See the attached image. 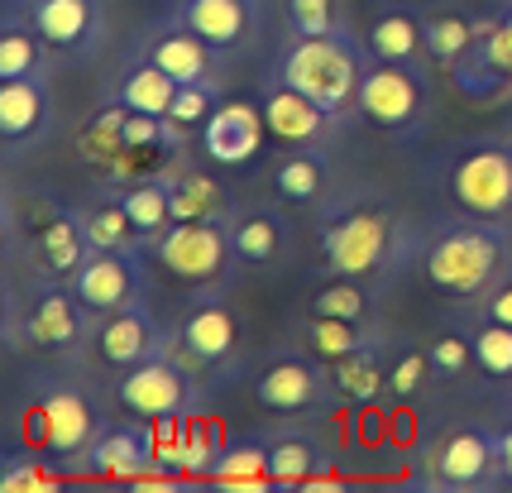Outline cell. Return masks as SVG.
Listing matches in <instances>:
<instances>
[{"label":"cell","instance_id":"6da1fadb","mask_svg":"<svg viewBox=\"0 0 512 493\" xmlns=\"http://www.w3.org/2000/svg\"><path fill=\"white\" fill-rule=\"evenodd\" d=\"M273 72H278L288 87L307 91L321 111H331V120H340V115H350L359 106V82H364L369 63H364L359 39L340 24L331 34L292 39V44L278 53Z\"/></svg>","mask_w":512,"mask_h":493},{"label":"cell","instance_id":"7a4b0ae2","mask_svg":"<svg viewBox=\"0 0 512 493\" xmlns=\"http://www.w3.org/2000/svg\"><path fill=\"white\" fill-rule=\"evenodd\" d=\"M508 230L498 221H460V225H446L422 254V269H426V283L446 297H489V288L498 278H508Z\"/></svg>","mask_w":512,"mask_h":493},{"label":"cell","instance_id":"3957f363","mask_svg":"<svg viewBox=\"0 0 512 493\" xmlns=\"http://www.w3.org/2000/svg\"><path fill=\"white\" fill-rule=\"evenodd\" d=\"M446 192L469 216H484V221L512 216V144L493 135L455 144L446 163Z\"/></svg>","mask_w":512,"mask_h":493},{"label":"cell","instance_id":"277c9868","mask_svg":"<svg viewBox=\"0 0 512 493\" xmlns=\"http://www.w3.org/2000/svg\"><path fill=\"white\" fill-rule=\"evenodd\" d=\"M393 230L398 216L388 202H355L345 211H335L326 230H321V259L331 273L345 278H364L383 264V254L393 249Z\"/></svg>","mask_w":512,"mask_h":493},{"label":"cell","instance_id":"5b68a950","mask_svg":"<svg viewBox=\"0 0 512 493\" xmlns=\"http://www.w3.org/2000/svg\"><path fill=\"white\" fill-rule=\"evenodd\" d=\"M82 465L101 479H120V484H144V489H173L182 484L178 474H168L158 465V446L149 422H115L101 426V436L91 441V450L82 455Z\"/></svg>","mask_w":512,"mask_h":493},{"label":"cell","instance_id":"8992f818","mask_svg":"<svg viewBox=\"0 0 512 493\" xmlns=\"http://www.w3.org/2000/svg\"><path fill=\"white\" fill-rule=\"evenodd\" d=\"M154 259L173 278H187V283H216L235 249H230V225L221 221H173L163 235L154 240Z\"/></svg>","mask_w":512,"mask_h":493},{"label":"cell","instance_id":"52a82bcc","mask_svg":"<svg viewBox=\"0 0 512 493\" xmlns=\"http://www.w3.org/2000/svg\"><path fill=\"white\" fill-rule=\"evenodd\" d=\"M335 388V379L316 364V359L297 355V350H283V355L264 359L249 379V393L264 412H278V417H297V412H312V407L326 403V393Z\"/></svg>","mask_w":512,"mask_h":493},{"label":"cell","instance_id":"ba28073f","mask_svg":"<svg viewBox=\"0 0 512 493\" xmlns=\"http://www.w3.org/2000/svg\"><path fill=\"white\" fill-rule=\"evenodd\" d=\"M426 101H431L426 77L412 63H379L374 58V68L364 72V82H359L355 111L369 125H379V130H412L426 115Z\"/></svg>","mask_w":512,"mask_h":493},{"label":"cell","instance_id":"9c48e42d","mask_svg":"<svg viewBox=\"0 0 512 493\" xmlns=\"http://www.w3.org/2000/svg\"><path fill=\"white\" fill-rule=\"evenodd\" d=\"M115 398H120L125 412L144 417V422H158V417L197 412V383H192V374L182 369L178 359L158 355V359H144V364L125 369Z\"/></svg>","mask_w":512,"mask_h":493},{"label":"cell","instance_id":"30bf717a","mask_svg":"<svg viewBox=\"0 0 512 493\" xmlns=\"http://www.w3.org/2000/svg\"><path fill=\"white\" fill-rule=\"evenodd\" d=\"M34 412H39L34 436H39L48 460L53 465H82L91 441L101 436V417H96L87 393H77V388H48Z\"/></svg>","mask_w":512,"mask_h":493},{"label":"cell","instance_id":"8fae6325","mask_svg":"<svg viewBox=\"0 0 512 493\" xmlns=\"http://www.w3.org/2000/svg\"><path fill=\"white\" fill-rule=\"evenodd\" d=\"M426 465H431V484H441V489H489L503 479L498 441L479 426H450L431 446Z\"/></svg>","mask_w":512,"mask_h":493},{"label":"cell","instance_id":"7c38bea8","mask_svg":"<svg viewBox=\"0 0 512 493\" xmlns=\"http://www.w3.org/2000/svg\"><path fill=\"white\" fill-rule=\"evenodd\" d=\"M455 87L465 96H508L512 91V5L489 24H479V39L465 58L455 63Z\"/></svg>","mask_w":512,"mask_h":493},{"label":"cell","instance_id":"4fadbf2b","mask_svg":"<svg viewBox=\"0 0 512 493\" xmlns=\"http://www.w3.org/2000/svg\"><path fill=\"white\" fill-rule=\"evenodd\" d=\"M29 24L44 34L48 48L67 58H91L106 39L101 0H29Z\"/></svg>","mask_w":512,"mask_h":493},{"label":"cell","instance_id":"5bb4252c","mask_svg":"<svg viewBox=\"0 0 512 493\" xmlns=\"http://www.w3.org/2000/svg\"><path fill=\"white\" fill-rule=\"evenodd\" d=\"M264 135H268V120H264V106H249V101H225L211 111V120L201 125V149L211 163L221 168H245L259 158L264 149Z\"/></svg>","mask_w":512,"mask_h":493},{"label":"cell","instance_id":"9a60e30c","mask_svg":"<svg viewBox=\"0 0 512 493\" xmlns=\"http://www.w3.org/2000/svg\"><path fill=\"white\" fill-rule=\"evenodd\" d=\"M96 355L106 359L111 369H134L144 359L168 355V340H163V326L154 321V312L144 302H130L120 312L101 316V326H96Z\"/></svg>","mask_w":512,"mask_h":493},{"label":"cell","instance_id":"2e32d148","mask_svg":"<svg viewBox=\"0 0 512 493\" xmlns=\"http://www.w3.org/2000/svg\"><path fill=\"white\" fill-rule=\"evenodd\" d=\"M139 288H144V278L134 269V254H125V249H91L87 264L72 273V292L96 316L120 312V307L139 302Z\"/></svg>","mask_w":512,"mask_h":493},{"label":"cell","instance_id":"e0dca14e","mask_svg":"<svg viewBox=\"0 0 512 493\" xmlns=\"http://www.w3.org/2000/svg\"><path fill=\"white\" fill-rule=\"evenodd\" d=\"M53 120V91L48 72H24V77H0V135L20 154L24 144L48 135Z\"/></svg>","mask_w":512,"mask_h":493},{"label":"cell","instance_id":"ac0fdd59","mask_svg":"<svg viewBox=\"0 0 512 493\" xmlns=\"http://www.w3.org/2000/svg\"><path fill=\"white\" fill-rule=\"evenodd\" d=\"M24 336L39 350H72V345H82V336H87V302L72 288H58L48 278L44 288L29 297Z\"/></svg>","mask_w":512,"mask_h":493},{"label":"cell","instance_id":"d6986e66","mask_svg":"<svg viewBox=\"0 0 512 493\" xmlns=\"http://www.w3.org/2000/svg\"><path fill=\"white\" fill-rule=\"evenodd\" d=\"M259 106H264L268 120V139H278L283 149H297V144H316L331 125V111H321L307 91L288 87L278 72H268L264 91H259Z\"/></svg>","mask_w":512,"mask_h":493},{"label":"cell","instance_id":"ffe728a7","mask_svg":"<svg viewBox=\"0 0 512 493\" xmlns=\"http://www.w3.org/2000/svg\"><path fill=\"white\" fill-rule=\"evenodd\" d=\"M178 20L201 34L216 53H235L259 24V0H182Z\"/></svg>","mask_w":512,"mask_h":493},{"label":"cell","instance_id":"44dd1931","mask_svg":"<svg viewBox=\"0 0 512 493\" xmlns=\"http://www.w3.org/2000/svg\"><path fill=\"white\" fill-rule=\"evenodd\" d=\"M235 340H240V316L230 312V302H221V297H201L178 326V345L192 364H221V359H230Z\"/></svg>","mask_w":512,"mask_h":493},{"label":"cell","instance_id":"7402d4cb","mask_svg":"<svg viewBox=\"0 0 512 493\" xmlns=\"http://www.w3.org/2000/svg\"><path fill=\"white\" fill-rule=\"evenodd\" d=\"M139 58L158 63V68L168 72V77H178V82H211L216 48L206 44L201 34H192L182 20H168V24H158V29H149Z\"/></svg>","mask_w":512,"mask_h":493},{"label":"cell","instance_id":"603a6c76","mask_svg":"<svg viewBox=\"0 0 512 493\" xmlns=\"http://www.w3.org/2000/svg\"><path fill=\"white\" fill-rule=\"evenodd\" d=\"M29 254H34V269L44 273V278H67L72 283V273L87 264L91 254V240H87V225H82V216H72V211H53L44 225H39V235H34V245H29Z\"/></svg>","mask_w":512,"mask_h":493},{"label":"cell","instance_id":"cb8c5ba5","mask_svg":"<svg viewBox=\"0 0 512 493\" xmlns=\"http://www.w3.org/2000/svg\"><path fill=\"white\" fill-rule=\"evenodd\" d=\"M268 470H273V484H307V489L335 479L331 455L307 431H278V436H268Z\"/></svg>","mask_w":512,"mask_h":493},{"label":"cell","instance_id":"d4e9b609","mask_svg":"<svg viewBox=\"0 0 512 493\" xmlns=\"http://www.w3.org/2000/svg\"><path fill=\"white\" fill-rule=\"evenodd\" d=\"M115 197H120V206H125V216H130V225H134V235H139L144 245H154L158 235L173 225V173L134 178V182H125Z\"/></svg>","mask_w":512,"mask_h":493},{"label":"cell","instance_id":"484cf974","mask_svg":"<svg viewBox=\"0 0 512 493\" xmlns=\"http://www.w3.org/2000/svg\"><path fill=\"white\" fill-rule=\"evenodd\" d=\"M369 53L379 63H422L426 53V20H417L402 5H383L374 24H369Z\"/></svg>","mask_w":512,"mask_h":493},{"label":"cell","instance_id":"4316f807","mask_svg":"<svg viewBox=\"0 0 512 493\" xmlns=\"http://www.w3.org/2000/svg\"><path fill=\"white\" fill-rule=\"evenodd\" d=\"M230 249H235V264H273V254L283 249V216L268 211V206H245V211H230Z\"/></svg>","mask_w":512,"mask_h":493},{"label":"cell","instance_id":"83f0119b","mask_svg":"<svg viewBox=\"0 0 512 493\" xmlns=\"http://www.w3.org/2000/svg\"><path fill=\"white\" fill-rule=\"evenodd\" d=\"M206 484H221V489H268L273 470H268V441L259 436H240V441H225L216 465L206 474Z\"/></svg>","mask_w":512,"mask_h":493},{"label":"cell","instance_id":"f1b7e54d","mask_svg":"<svg viewBox=\"0 0 512 493\" xmlns=\"http://www.w3.org/2000/svg\"><path fill=\"white\" fill-rule=\"evenodd\" d=\"M273 192L297 206L321 202L326 197V158L316 154L312 144H297L288 154H278V163H273Z\"/></svg>","mask_w":512,"mask_h":493},{"label":"cell","instance_id":"f546056e","mask_svg":"<svg viewBox=\"0 0 512 493\" xmlns=\"http://www.w3.org/2000/svg\"><path fill=\"white\" fill-rule=\"evenodd\" d=\"M178 77H168V72L149 63V58H139L120 82H115V101L125 106V111H144V115H168L173 106V96H178Z\"/></svg>","mask_w":512,"mask_h":493},{"label":"cell","instance_id":"4dcf8cb0","mask_svg":"<svg viewBox=\"0 0 512 493\" xmlns=\"http://www.w3.org/2000/svg\"><path fill=\"white\" fill-rule=\"evenodd\" d=\"M331 379H335V393L345 403H374L383 388H388V374H383V355L374 340H364L359 350L340 355L331 364Z\"/></svg>","mask_w":512,"mask_h":493},{"label":"cell","instance_id":"1f68e13d","mask_svg":"<svg viewBox=\"0 0 512 493\" xmlns=\"http://www.w3.org/2000/svg\"><path fill=\"white\" fill-rule=\"evenodd\" d=\"M221 216H230L221 182L201 173H173V221H221Z\"/></svg>","mask_w":512,"mask_h":493},{"label":"cell","instance_id":"d6a6232c","mask_svg":"<svg viewBox=\"0 0 512 493\" xmlns=\"http://www.w3.org/2000/svg\"><path fill=\"white\" fill-rule=\"evenodd\" d=\"M297 340H302L316 359H326V364H335L340 355H350V350L364 345L359 321H340V316H321V312H312V321L297 326Z\"/></svg>","mask_w":512,"mask_h":493},{"label":"cell","instance_id":"836d02e7","mask_svg":"<svg viewBox=\"0 0 512 493\" xmlns=\"http://www.w3.org/2000/svg\"><path fill=\"white\" fill-rule=\"evenodd\" d=\"M225 441H216V431L201 422L197 412H182V426H178V470L182 479H206L211 465H216V455H221Z\"/></svg>","mask_w":512,"mask_h":493},{"label":"cell","instance_id":"e575fe53","mask_svg":"<svg viewBox=\"0 0 512 493\" xmlns=\"http://www.w3.org/2000/svg\"><path fill=\"white\" fill-rule=\"evenodd\" d=\"M44 34L34 24L5 20L0 29V77H24V72H44Z\"/></svg>","mask_w":512,"mask_h":493},{"label":"cell","instance_id":"d590c367","mask_svg":"<svg viewBox=\"0 0 512 493\" xmlns=\"http://www.w3.org/2000/svg\"><path fill=\"white\" fill-rule=\"evenodd\" d=\"M82 225H87L91 249H125V254H134V245H144V240L134 235V225H130V216H125L120 197L87 206V211H82Z\"/></svg>","mask_w":512,"mask_h":493},{"label":"cell","instance_id":"8d00e7d4","mask_svg":"<svg viewBox=\"0 0 512 493\" xmlns=\"http://www.w3.org/2000/svg\"><path fill=\"white\" fill-rule=\"evenodd\" d=\"M479 39V24L465 20V15H426V53L436 63H460L469 48Z\"/></svg>","mask_w":512,"mask_h":493},{"label":"cell","instance_id":"74e56055","mask_svg":"<svg viewBox=\"0 0 512 493\" xmlns=\"http://www.w3.org/2000/svg\"><path fill=\"white\" fill-rule=\"evenodd\" d=\"M469 345H474V364H479L489 379H498V383L512 379V326L484 316V321L469 331Z\"/></svg>","mask_w":512,"mask_h":493},{"label":"cell","instance_id":"f35d334b","mask_svg":"<svg viewBox=\"0 0 512 493\" xmlns=\"http://www.w3.org/2000/svg\"><path fill=\"white\" fill-rule=\"evenodd\" d=\"M307 302H312V312L340 316V321H364V312H369V292L345 273H331V283H321Z\"/></svg>","mask_w":512,"mask_h":493},{"label":"cell","instance_id":"ab89813d","mask_svg":"<svg viewBox=\"0 0 512 493\" xmlns=\"http://www.w3.org/2000/svg\"><path fill=\"white\" fill-rule=\"evenodd\" d=\"M58 474H53V460L48 455H5V470H0V489L5 493H39L53 489Z\"/></svg>","mask_w":512,"mask_h":493},{"label":"cell","instance_id":"60d3db41","mask_svg":"<svg viewBox=\"0 0 512 493\" xmlns=\"http://www.w3.org/2000/svg\"><path fill=\"white\" fill-rule=\"evenodd\" d=\"M283 20H288L292 39L331 34L340 29V0H283Z\"/></svg>","mask_w":512,"mask_h":493},{"label":"cell","instance_id":"b9f144b4","mask_svg":"<svg viewBox=\"0 0 512 493\" xmlns=\"http://www.w3.org/2000/svg\"><path fill=\"white\" fill-rule=\"evenodd\" d=\"M221 101H216V87L211 82H182L178 96H173V106H168V120L178 125V130H197L211 120Z\"/></svg>","mask_w":512,"mask_h":493},{"label":"cell","instance_id":"7bdbcfd3","mask_svg":"<svg viewBox=\"0 0 512 493\" xmlns=\"http://www.w3.org/2000/svg\"><path fill=\"white\" fill-rule=\"evenodd\" d=\"M426 355H431V369L441 379H460L469 364H474V345H469V336H436Z\"/></svg>","mask_w":512,"mask_h":493},{"label":"cell","instance_id":"ee69618b","mask_svg":"<svg viewBox=\"0 0 512 493\" xmlns=\"http://www.w3.org/2000/svg\"><path fill=\"white\" fill-rule=\"evenodd\" d=\"M431 369V355L422 350H402L398 364L388 369V393H398V398H412L417 388H422V374Z\"/></svg>","mask_w":512,"mask_h":493},{"label":"cell","instance_id":"f6af8a7d","mask_svg":"<svg viewBox=\"0 0 512 493\" xmlns=\"http://www.w3.org/2000/svg\"><path fill=\"white\" fill-rule=\"evenodd\" d=\"M484 316H493V321L512 326V273H508V278H498V283L489 288V297H484Z\"/></svg>","mask_w":512,"mask_h":493},{"label":"cell","instance_id":"bcb514c9","mask_svg":"<svg viewBox=\"0 0 512 493\" xmlns=\"http://www.w3.org/2000/svg\"><path fill=\"white\" fill-rule=\"evenodd\" d=\"M493 441H498V465H503V479L512 484V426H503Z\"/></svg>","mask_w":512,"mask_h":493}]
</instances>
